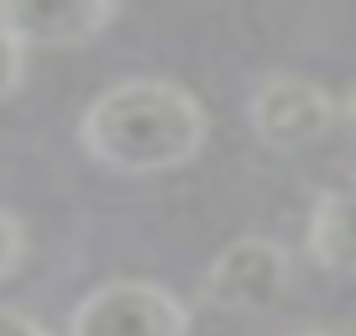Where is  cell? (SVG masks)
<instances>
[{
	"label": "cell",
	"instance_id": "8",
	"mask_svg": "<svg viewBox=\"0 0 356 336\" xmlns=\"http://www.w3.org/2000/svg\"><path fill=\"white\" fill-rule=\"evenodd\" d=\"M22 84H26V47L0 26V105L11 100Z\"/></svg>",
	"mask_w": 356,
	"mask_h": 336
},
{
	"label": "cell",
	"instance_id": "3",
	"mask_svg": "<svg viewBox=\"0 0 356 336\" xmlns=\"http://www.w3.org/2000/svg\"><path fill=\"white\" fill-rule=\"evenodd\" d=\"M293 263L273 236H236L204 268V300L225 315H262L289 294Z\"/></svg>",
	"mask_w": 356,
	"mask_h": 336
},
{
	"label": "cell",
	"instance_id": "6",
	"mask_svg": "<svg viewBox=\"0 0 356 336\" xmlns=\"http://www.w3.org/2000/svg\"><path fill=\"white\" fill-rule=\"evenodd\" d=\"M304 247L325 273H351V194L325 190L309 205V226H304Z\"/></svg>",
	"mask_w": 356,
	"mask_h": 336
},
{
	"label": "cell",
	"instance_id": "9",
	"mask_svg": "<svg viewBox=\"0 0 356 336\" xmlns=\"http://www.w3.org/2000/svg\"><path fill=\"white\" fill-rule=\"evenodd\" d=\"M0 336H58V331H47L37 315H26V310H11V305H0Z\"/></svg>",
	"mask_w": 356,
	"mask_h": 336
},
{
	"label": "cell",
	"instance_id": "5",
	"mask_svg": "<svg viewBox=\"0 0 356 336\" xmlns=\"http://www.w3.org/2000/svg\"><path fill=\"white\" fill-rule=\"evenodd\" d=\"M121 0H0V26L22 47H84L115 22Z\"/></svg>",
	"mask_w": 356,
	"mask_h": 336
},
{
	"label": "cell",
	"instance_id": "1",
	"mask_svg": "<svg viewBox=\"0 0 356 336\" xmlns=\"http://www.w3.org/2000/svg\"><path fill=\"white\" fill-rule=\"evenodd\" d=\"M204 137H210L204 105L173 79H121L79 116V147L89 153V163L126 179L189 168L204 153Z\"/></svg>",
	"mask_w": 356,
	"mask_h": 336
},
{
	"label": "cell",
	"instance_id": "4",
	"mask_svg": "<svg viewBox=\"0 0 356 336\" xmlns=\"http://www.w3.org/2000/svg\"><path fill=\"white\" fill-rule=\"evenodd\" d=\"M341 116H346V105L335 100L325 84H314V79H304V74H273V79H262V90L252 95L257 142L283 147V153L325 142V137L341 126Z\"/></svg>",
	"mask_w": 356,
	"mask_h": 336
},
{
	"label": "cell",
	"instance_id": "2",
	"mask_svg": "<svg viewBox=\"0 0 356 336\" xmlns=\"http://www.w3.org/2000/svg\"><path fill=\"white\" fill-rule=\"evenodd\" d=\"M189 305L152 279H105L74 305L68 336H189Z\"/></svg>",
	"mask_w": 356,
	"mask_h": 336
},
{
	"label": "cell",
	"instance_id": "7",
	"mask_svg": "<svg viewBox=\"0 0 356 336\" xmlns=\"http://www.w3.org/2000/svg\"><path fill=\"white\" fill-rule=\"evenodd\" d=\"M22 263H26V226L16 221L6 205H0V284L16 279V273H22Z\"/></svg>",
	"mask_w": 356,
	"mask_h": 336
},
{
	"label": "cell",
	"instance_id": "10",
	"mask_svg": "<svg viewBox=\"0 0 356 336\" xmlns=\"http://www.w3.org/2000/svg\"><path fill=\"white\" fill-rule=\"evenodd\" d=\"M289 336H335V331H289Z\"/></svg>",
	"mask_w": 356,
	"mask_h": 336
}]
</instances>
